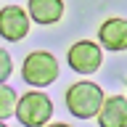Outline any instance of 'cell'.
<instances>
[{
    "label": "cell",
    "mask_w": 127,
    "mask_h": 127,
    "mask_svg": "<svg viewBox=\"0 0 127 127\" xmlns=\"http://www.w3.org/2000/svg\"><path fill=\"white\" fill-rule=\"evenodd\" d=\"M103 101H106V95H103L101 85H95V82H74L66 90V109L77 119L98 117Z\"/></svg>",
    "instance_id": "6da1fadb"
},
{
    "label": "cell",
    "mask_w": 127,
    "mask_h": 127,
    "mask_svg": "<svg viewBox=\"0 0 127 127\" xmlns=\"http://www.w3.org/2000/svg\"><path fill=\"white\" fill-rule=\"evenodd\" d=\"M21 77L32 87H48L58 79V61L48 50H32L21 64Z\"/></svg>",
    "instance_id": "7a4b0ae2"
},
{
    "label": "cell",
    "mask_w": 127,
    "mask_h": 127,
    "mask_svg": "<svg viewBox=\"0 0 127 127\" xmlns=\"http://www.w3.org/2000/svg\"><path fill=\"white\" fill-rule=\"evenodd\" d=\"M53 117V101L40 90L24 93L16 103V119L24 127H45Z\"/></svg>",
    "instance_id": "3957f363"
},
{
    "label": "cell",
    "mask_w": 127,
    "mask_h": 127,
    "mask_svg": "<svg viewBox=\"0 0 127 127\" xmlns=\"http://www.w3.org/2000/svg\"><path fill=\"white\" fill-rule=\"evenodd\" d=\"M66 64H69L71 71H77L82 77L87 74H95L103 64V50L101 42H93V40H77L74 45L69 48L66 53Z\"/></svg>",
    "instance_id": "277c9868"
},
{
    "label": "cell",
    "mask_w": 127,
    "mask_h": 127,
    "mask_svg": "<svg viewBox=\"0 0 127 127\" xmlns=\"http://www.w3.org/2000/svg\"><path fill=\"white\" fill-rule=\"evenodd\" d=\"M29 13L21 5H5L0 8V37L8 42H21L29 34Z\"/></svg>",
    "instance_id": "5b68a950"
},
{
    "label": "cell",
    "mask_w": 127,
    "mask_h": 127,
    "mask_svg": "<svg viewBox=\"0 0 127 127\" xmlns=\"http://www.w3.org/2000/svg\"><path fill=\"white\" fill-rule=\"evenodd\" d=\"M98 42L101 48L111 50V53H122L127 50V19L111 16L98 27Z\"/></svg>",
    "instance_id": "8992f818"
},
{
    "label": "cell",
    "mask_w": 127,
    "mask_h": 127,
    "mask_svg": "<svg viewBox=\"0 0 127 127\" xmlns=\"http://www.w3.org/2000/svg\"><path fill=\"white\" fill-rule=\"evenodd\" d=\"M95 119H98V127H127V98L125 95L106 98Z\"/></svg>",
    "instance_id": "52a82bcc"
},
{
    "label": "cell",
    "mask_w": 127,
    "mask_h": 127,
    "mask_svg": "<svg viewBox=\"0 0 127 127\" xmlns=\"http://www.w3.org/2000/svg\"><path fill=\"white\" fill-rule=\"evenodd\" d=\"M27 13L32 21L42 24V27L58 24L64 19V0H29Z\"/></svg>",
    "instance_id": "ba28073f"
},
{
    "label": "cell",
    "mask_w": 127,
    "mask_h": 127,
    "mask_svg": "<svg viewBox=\"0 0 127 127\" xmlns=\"http://www.w3.org/2000/svg\"><path fill=\"white\" fill-rule=\"evenodd\" d=\"M16 103H19L16 90L5 82H0V122H5L8 117H16Z\"/></svg>",
    "instance_id": "9c48e42d"
},
{
    "label": "cell",
    "mask_w": 127,
    "mask_h": 127,
    "mask_svg": "<svg viewBox=\"0 0 127 127\" xmlns=\"http://www.w3.org/2000/svg\"><path fill=\"white\" fill-rule=\"evenodd\" d=\"M13 74V61H11V53L5 48H0V82H8V77Z\"/></svg>",
    "instance_id": "30bf717a"
},
{
    "label": "cell",
    "mask_w": 127,
    "mask_h": 127,
    "mask_svg": "<svg viewBox=\"0 0 127 127\" xmlns=\"http://www.w3.org/2000/svg\"><path fill=\"white\" fill-rule=\"evenodd\" d=\"M45 127H71V125H64V122H56V125H50V122H48Z\"/></svg>",
    "instance_id": "8fae6325"
},
{
    "label": "cell",
    "mask_w": 127,
    "mask_h": 127,
    "mask_svg": "<svg viewBox=\"0 0 127 127\" xmlns=\"http://www.w3.org/2000/svg\"><path fill=\"white\" fill-rule=\"evenodd\" d=\"M0 127H8V125H3V122H0Z\"/></svg>",
    "instance_id": "7c38bea8"
}]
</instances>
